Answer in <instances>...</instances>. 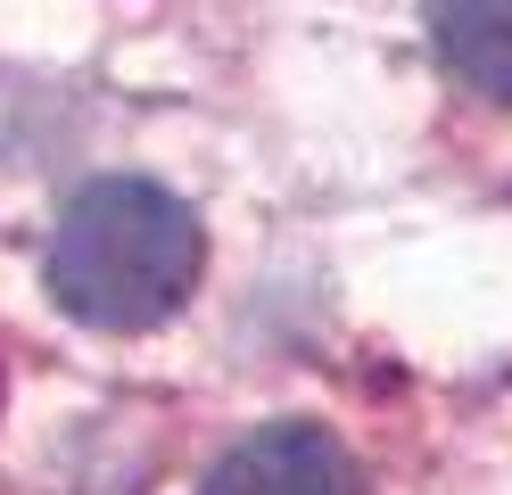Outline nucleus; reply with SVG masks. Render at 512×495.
<instances>
[{
  "label": "nucleus",
  "mask_w": 512,
  "mask_h": 495,
  "mask_svg": "<svg viewBox=\"0 0 512 495\" xmlns=\"http://www.w3.org/2000/svg\"><path fill=\"white\" fill-rule=\"evenodd\" d=\"M422 25L463 91L512 108V0H422Z\"/></svg>",
  "instance_id": "obj_3"
},
{
  "label": "nucleus",
  "mask_w": 512,
  "mask_h": 495,
  "mask_svg": "<svg viewBox=\"0 0 512 495\" xmlns=\"http://www.w3.org/2000/svg\"><path fill=\"white\" fill-rule=\"evenodd\" d=\"M199 495H364V471L323 421H265L199 479Z\"/></svg>",
  "instance_id": "obj_2"
},
{
  "label": "nucleus",
  "mask_w": 512,
  "mask_h": 495,
  "mask_svg": "<svg viewBox=\"0 0 512 495\" xmlns=\"http://www.w3.org/2000/svg\"><path fill=\"white\" fill-rule=\"evenodd\" d=\"M207 231L166 182L108 174L67 198L50 231V297L91 330H157L190 306Z\"/></svg>",
  "instance_id": "obj_1"
}]
</instances>
